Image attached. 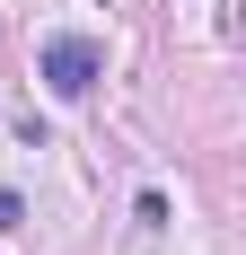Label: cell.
Segmentation results:
<instances>
[{"instance_id":"obj_1","label":"cell","mask_w":246,"mask_h":255,"mask_svg":"<svg viewBox=\"0 0 246 255\" xmlns=\"http://www.w3.org/2000/svg\"><path fill=\"white\" fill-rule=\"evenodd\" d=\"M97 79H106V44L97 35H53L44 44V88L53 97H88Z\"/></svg>"},{"instance_id":"obj_2","label":"cell","mask_w":246,"mask_h":255,"mask_svg":"<svg viewBox=\"0 0 246 255\" xmlns=\"http://www.w3.org/2000/svg\"><path fill=\"white\" fill-rule=\"evenodd\" d=\"M0 229H26V194H0Z\"/></svg>"}]
</instances>
